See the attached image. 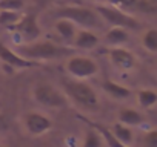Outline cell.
Returning a JSON list of instances; mask_svg holds the SVG:
<instances>
[{"label": "cell", "instance_id": "obj_1", "mask_svg": "<svg viewBox=\"0 0 157 147\" xmlns=\"http://www.w3.org/2000/svg\"><path fill=\"white\" fill-rule=\"evenodd\" d=\"M71 51L52 41H31L19 48V55L28 60H54L66 57Z\"/></svg>", "mask_w": 157, "mask_h": 147}, {"label": "cell", "instance_id": "obj_2", "mask_svg": "<svg viewBox=\"0 0 157 147\" xmlns=\"http://www.w3.org/2000/svg\"><path fill=\"white\" fill-rule=\"evenodd\" d=\"M63 88H65L66 95L80 107L97 109V106H99L97 94L88 83H85L82 80H66V81H63Z\"/></svg>", "mask_w": 157, "mask_h": 147}, {"label": "cell", "instance_id": "obj_3", "mask_svg": "<svg viewBox=\"0 0 157 147\" xmlns=\"http://www.w3.org/2000/svg\"><path fill=\"white\" fill-rule=\"evenodd\" d=\"M57 16L62 19L71 20L74 25H80L85 29L100 28L103 23V20L94 9H90L85 6H63L57 9Z\"/></svg>", "mask_w": 157, "mask_h": 147}, {"label": "cell", "instance_id": "obj_4", "mask_svg": "<svg viewBox=\"0 0 157 147\" xmlns=\"http://www.w3.org/2000/svg\"><path fill=\"white\" fill-rule=\"evenodd\" d=\"M94 11L100 16V19L111 26H122L125 29H139L140 23L132 16L126 14L123 9L113 5H97Z\"/></svg>", "mask_w": 157, "mask_h": 147}, {"label": "cell", "instance_id": "obj_5", "mask_svg": "<svg viewBox=\"0 0 157 147\" xmlns=\"http://www.w3.org/2000/svg\"><path fill=\"white\" fill-rule=\"evenodd\" d=\"M66 70L71 74L72 77L83 80V78H90L97 72V64L93 58L90 57H83V55H75L71 57L66 61Z\"/></svg>", "mask_w": 157, "mask_h": 147}, {"label": "cell", "instance_id": "obj_6", "mask_svg": "<svg viewBox=\"0 0 157 147\" xmlns=\"http://www.w3.org/2000/svg\"><path fill=\"white\" fill-rule=\"evenodd\" d=\"M34 98L45 107H63L66 98L51 84H37L34 89Z\"/></svg>", "mask_w": 157, "mask_h": 147}, {"label": "cell", "instance_id": "obj_7", "mask_svg": "<svg viewBox=\"0 0 157 147\" xmlns=\"http://www.w3.org/2000/svg\"><path fill=\"white\" fill-rule=\"evenodd\" d=\"M13 28H14L16 32H17L20 37H23V40H26L28 43L36 41V40L40 37V34H42L40 26H39V23H37V16H36V14H26V16L20 17V20H19Z\"/></svg>", "mask_w": 157, "mask_h": 147}, {"label": "cell", "instance_id": "obj_8", "mask_svg": "<svg viewBox=\"0 0 157 147\" xmlns=\"http://www.w3.org/2000/svg\"><path fill=\"white\" fill-rule=\"evenodd\" d=\"M113 6H117L123 11H137L145 14H155V0H106Z\"/></svg>", "mask_w": 157, "mask_h": 147}, {"label": "cell", "instance_id": "obj_9", "mask_svg": "<svg viewBox=\"0 0 157 147\" xmlns=\"http://www.w3.org/2000/svg\"><path fill=\"white\" fill-rule=\"evenodd\" d=\"M25 126H26V130L34 135V136H39L45 132H48L51 127H52V121L42 115V113H37V112H31L25 117Z\"/></svg>", "mask_w": 157, "mask_h": 147}, {"label": "cell", "instance_id": "obj_10", "mask_svg": "<svg viewBox=\"0 0 157 147\" xmlns=\"http://www.w3.org/2000/svg\"><path fill=\"white\" fill-rule=\"evenodd\" d=\"M0 60L5 61L6 64L13 66V67H20V69H26V67H37L40 66L37 61H31L16 52H13L8 46H5L3 43H0Z\"/></svg>", "mask_w": 157, "mask_h": 147}, {"label": "cell", "instance_id": "obj_11", "mask_svg": "<svg viewBox=\"0 0 157 147\" xmlns=\"http://www.w3.org/2000/svg\"><path fill=\"white\" fill-rule=\"evenodd\" d=\"M109 58H111V61L116 67L123 69V70L132 69L136 66V57L126 49H120V48L111 49L109 51Z\"/></svg>", "mask_w": 157, "mask_h": 147}, {"label": "cell", "instance_id": "obj_12", "mask_svg": "<svg viewBox=\"0 0 157 147\" xmlns=\"http://www.w3.org/2000/svg\"><path fill=\"white\" fill-rule=\"evenodd\" d=\"M77 117L80 118L83 123H88V124H90V127L96 129V130L99 132V135L102 136V139L108 144V147H128V145L122 144V142L114 136V133H113L109 129H106L105 126H102V124H99V123H94V121H91V120H88L86 117H82V115H77Z\"/></svg>", "mask_w": 157, "mask_h": 147}, {"label": "cell", "instance_id": "obj_13", "mask_svg": "<svg viewBox=\"0 0 157 147\" xmlns=\"http://www.w3.org/2000/svg\"><path fill=\"white\" fill-rule=\"evenodd\" d=\"M74 46L78 49H93L99 43V37L91 29H82L74 35Z\"/></svg>", "mask_w": 157, "mask_h": 147}, {"label": "cell", "instance_id": "obj_14", "mask_svg": "<svg viewBox=\"0 0 157 147\" xmlns=\"http://www.w3.org/2000/svg\"><path fill=\"white\" fill-rule=\"evenodd\" d=\"M119 121L125 126H139L143 123V115L132 107H123L119 112Z\"/></svg>", "mask_w": 157, "mask_h": 147}, {"label": "cell", "instance_id": "obj_15", "mask_svg": "<svg viewBox=\"0 0 157 147\" xmlns=\"http://www.w3.org/2000/svg\"><path fill=\"white\" fill-rule=\"evenodd\" d=\"M54 28H56L57 34H59L63 40H66V41H72V40H74V35H75V25H74L71 20L62 19V17H60V19L56 22Z\"/></svg>", "mask_w": 157, "mask_h": 147}, {"label": "cell", "instance_id": "obj_16", "mask_svg": "<svg viewBox=\"0 0 157 147\" xmlns=\"http://www.w3.org/2000/svg\"><path fill=\"white\" fill-rule=\"evenodd\" d=\"M103 89H105L106 94H109L116 100H126V98L131 97V91L128 88H125V86H122L119 83H114L111 80H106L103 83Z\"/></svg>", "mask_w": 157, "mask_h": 147}, {"label": "cell", "instance_id": "obj_17", "mask_svg": "<svg viewBox=\"0 0 157 147\" xmlns=\"http://www.w3.org/2000/svg\"><path fill=\"white\" fill-rule=\"evenodd\" d=\"M128 38H129L128 31L122 26H113L106 32V43L109 45H123L128 41Z\"/></svg>", "mask_w": 157, "mask_h": 147}, {"label": "cell", "instance_id": "obj_18", "mask_svg": "<svg viewBox=\"0 0 157 147\" xmlns=\"http://www.w3.org/2000/svg\"><path fill=\"white\" fill-rule=\"evenodd\" d=\"M113 133H114V136L122 142V144H125V145H131V142H132V139H134V135H132V130L129 129V126H125V124H116L114 127H113Z\"/></svg>", "mask_w": 157, "mask_h": 147}, {"label": "cell", "instance_id": "obj_19", "mask_svg": "<svg viewBox=\"0 0 157 147\" xmlns=\"http://www.w3.org/2000/svg\"><path fill=\"white\" fill-rule=\"evenodd\" d=\"M137 98H139V103L142 107H152L155 103H157V94L154 91H149V89H143L137 94Z\"/></svg>", "mask_w": 157, "mask_h": 147}, {"label": "cell", "instance_id": "obj_20", "mask_svg": "<svg viewBox=\"0 0 157 147\" xmlns=\"http://www.w3.org/2000/svg\"><path fill=\"white\" fill-rule=\"evenodd\" d=\"M22 16L17 14V11H6L0 9V25L2 26H14Z\"/></svg>", "mask_w": 157, "mask_h": 147}, {"label": "cell", "instance_id": "obj_21", "mask_svg": "<svg viewBox=\"0 0 157 147\" xmlns=\"http://www.w3.org/2000/svg\"><path fill=\"white\" fill-rule=\"evenodd\" d=\"M142 43H143V46H145L148 51L155 52V51H157V31H155V29L146 31L145 35H143V38H142Z\"/></svg>", "mask_w": 157, "mask_h": 147}, {"label": "cell", "instance_id": "obj_22", "mask_svg": "<svg viewBox=\"0 0 157 147\" xmlns=\"http://www.w3.org/2000/svg\"><path fill=\"white\" fill-rule=\"evenodd\" d=\"M103 144V139L102 136L99 135V132L96 129H90L88 133H86V139H85V145L83 147H102Z\"/></svg>", "mask_w": 157, "mask_h": 147}, {"label": "cell", "instance_id": "obj_23", "mask_svg": "<svg viewBox=\"0 0 157 147\" xmlns=\"http://www.w3.org/2000/svg\"><path fill=\"white\" fill-rule=\"evenodd\" d=\"M25 6V0H0V9L20 11Z\"/></svg>", "mask_w": 157, "mask_h": 147}, {"label": "cell", "instance_id": "obj_24", "mask_svg": "<svg viewBox=\"0 0 157 147\" xmlns=\"http://www.w3.org/2000/svg\"><path fill=\"white\" fill-rule=\"evenodd\" d=\"M143 147H157V130H149L145 135Z\"/></svg>", "mask_w": 157, "mask_h": 147}, {"label": "cell", "instance_id": "obj_25", "mask_svg": "<svg viewBox=\"0 0 157 147\" xmlns=\"http://www.w3.org/2000/svg\"><path fill=\"white\" fill-rule=\"evenodd\" d=\"M8 126V121H6V118L3 117V115H0V129H5Z\"/></svg>", "mask_w": 157, "mask_h": 147}, {"label": "cell", "instance_id": "obj_26", "mask_svg": "<svg viewBox=\"0 0 157 147\" xmlns=\"http://www.w3.org/2000/svg\"><path fill=\"white\" fill-rule=\"evenodd\" d=\"M39 2H48V0H39Z\"/></svg>", "mask_w": 157, "mask_h": 147}, {"label": "cell", "instance_id": "obj_27", "mask_svg": "<svg viewBox=\"0 0 157 147\" xmlns=\"http://www.w3.org/2000/svg\"><path fill=\"white\" fill-rule=\"evenodd\" d=\"M0 147H2V145H0Z\"/></svg>", "mask_w": 157, "mask_h": 147}]
</instances>
